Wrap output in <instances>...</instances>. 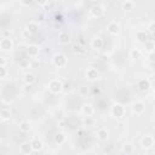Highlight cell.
I'll return each instance as SVG.
<instances>
[{"instance_id":"obj_34","label":"cell","mask_w":155,"mask_h":155,"mask_svg":"<svg viewBox=\"0 0 155 155\" xmlns=\"http://www.w3.org/2000/svg\"><path fill=\"white\" fill-rule=\"evenodd\" d=\"M81 93L84 94V93H86V87H84V89H81Z\"/></svg>"},{"instance_id":"obj_26","label":"cell","mask_w":155,"mask_h":155,"mask_svg":"<svg viewBox=\"0 0 155 155\" xmlns=\"http://www.w3.org/2000/svg\"><path fill=\"white\" fill-rule=\"evenodd\" d=\"M134 7V3L133 1H125L123 3V9L124 10H133Z\"/></svg>"},{"instance_id":"obj_17","label":"cell","mask_w":155,"mask_h":155,"mask_svg":"<svg viewBox=\"0 0 155 155\" xmlns=\"http://www.w3.org/2000/svg\"><path fill=\"white\" fill-rule=\"evenodd\" d=\"M38 29H39V24H38L36 22H29V23L27 24V30H28L30 34H32V33H36Z\"/></svg>"},{"instance_id":"obj_29","label":"cell","mask_w":155,"mask_h":155,"mask_svg":"<svg viewBox=\"0 0 155 155\" xmlns=\"http://www.w3.org/2000/svg\"><path fill=\"white\" fill-rule=\"evenodd\" d=\"M145 49L149 51V52H153V49H154V44L153 43H145Z\"/></svg>"},{"instance_id":"obj_32","label":"cell","mask_w":155,"mask_h":155,"mask_svg":"<svg viewBox=\"0 0 155 155\" xmlns=\"http://www.w3.org/2000/svg\"><path fill=\"white\" fill-rule=\"evenodd\" d=\"M23 35H24V36H29V35H30V33H29L27 29H24V30H23Z\"/></svg>"},{"instance_id":"obj_12","label":"cell","mask_w":155,"mask_h":155,"mask_svg":"<svg viewBox=\"0 0 155 155\" xmlns=\"http://www.w3.org/2000/svg\"><path fill=\"white\" fill-rule=\"evenodd\" d=\"M40 52V49H39L36 45H29L28 50H27V53L29 57H36Z\"/></svg>"},{"instance_id":"obj_16","label":"cell","mask_w":155,"mask_h":155,"mask_svg":"<svg viewBox=\"0 0 155 155\" xmlns=\"http://www.w3.org/2000/svg\"><path fill=\"white\" fill-rule=\"evenodd\" d=\"M92 46H93V49H97V50L102 49L103 47V40L101 38H94L92 40Z\"/></svg>"},{"instance_id":"obj_24","label":"cell","mask_w":155,"mask_h":155,"mask_svg":"<svg viewBox=\"0 0 155 155\" xmlns=\"http://www.w3.org/2000/svg\"><path fill=\"white\" fill-rule=\"evenodd\" d=\"M19 130L23 131V132H28L30 130V125L28 121H22L21 124H19Z\"/></svg>"},{"instance_id":"obj_22","label":"cell","mask_w":155,"mask_h":155,"mask_svg":"<svg viewBox=\"0 0 155 155\" xmlns=\"http://www.w3.org/2000/svg\"><path fill=\"white\" fill-rule=\"evenodd\" d=\"M0 118L3 120H9L11 118V111L9 109H1L0 110Z\"/></svg>"},{"instance_id":"obj_14","label":"cell","mask_w":155,"mask_h":155,"mask_svg":"<svg viewBox=\"0 0 155 155\" xmlns=\"http://www.w3.org/2000/svg\"><path fill=\"white\" fill-rule=\"evenodd\" d=\"M66 140H67V138H66V134L62 133V132H58V133L55 134V142H56L57 144H62V143H64Z\"/></svg>"},{"instance_id":"obj_2","label":"cell","mask_w":155,"mask_h":155,"mask_svg":"<svg viewBox=\"0 0 155 155\" xmlns=\"http://www.w3.org/2000/svg\"><path fill=\"white\" fill-rule=\"evenodd\" d=\"M52 62H53V64H55L56 67L62 68V67H64V66L67 64V58H66V56H64L63 53H56V55L53 56Z\"/></svg>"},{"instance_id":"obj_19","label":"cell","mask_w":155,"mask_h":155,"mask_svg":"<svg viewBox=\"0 0 155 155\" xmlns=\"http://www.w3.org/2000/svg\"><path fill=\"white\" fill-rule=\"evenodd\" d=\"M97 137H98L101 141H106L108 138V131L106 128H100L98 132H97Z\"/></svg>"},{"instance_id":"obj_20","label":"cell","mask_w":155,"mask_h":155,"mask_svg":"<svg viewBox=\"0 0 155 155\" xmlns=\"http://www.w3.org/2000/svg\"><path fill=\"white\" fill-rule=\"evenodd\" d=\"M24 81H26V84L32 85V84L35 81V75H34L33 73H27V74L24 75Z\"/></svg>"},{"instance_id":"obj_13","label":"cell","mask_w":155,"mask_h":155,"mask_svg":"<svg viewBox=\"0 0 155 155\" xmlns=\"http://www.w3.org/2000/svg\"><path fill=\"white\" fill-rule=\"evenodd\" d=\"M30 144H32V148H33V150H35V151H39V150H41L43 149V142L40 141V140H33L32 142H30Z\"/></svg>"},{"instance_id":"obj_7","label":"cell","mask_w":155,"mask_h":155,"mask_svg":"<svg viewBox=\"0 0 155 155\" xmlns=\"http://www.w3.org/2000/svg\"><path fill=\"white\" fill-rule=\"evenodd\" d=\"M86 78L90 81H94V80L98 79V72H97V69H94V68H90L86 72Z\"/></svg>"},{"instance_id":"obj_9","label":"cell","mask_w":155,"mask_h":155,"mask_svg":"<svg viewBox=\"0 0 155 155\" xmlns=\"http://www.w3.org/2000/svg\"><path fill=\"white\" fill-rule=\"evenodd\" d=\"M32 150H33V148H32V144L29 142H24V143L21 144V147H19V151L24 155H29L32 153Z\"/></svg>"},{"instance_id":"obj_18","label":"cell","mask_w":155,"mask_h":155,"mask_svg":"<svg viewBox=\"0 0 155 155\" xmlns=\"http://www.w3.org/2000/svg\"><path fill=\"white\" fill-rule=\"evenodd\" d=\"M83 113L85 114V116H92L93 113H94V109H93L92 106L87 104V106H84V107H83Z\"/></svg>"},{"instance_id":"obj_10","label":"cell","mask_w":155,"mask_h":155,"mask_svg":"<svg viewBox=\"0 0 155 155\" xmlns=\"http://www.w3.org/2000/svg\"><path fill=\"white\" fill-rule=\"evenodd\" d=\"M119 29H120V27H119V24L116 23V22H110V23L108 24V27H107L108 33H110V34H113V35L118 34V33H119Z\"/></svg>"},{"instance_id":"obj_21","label":"cell","mask_w":155,"mask_h":155,"mask_svg":"<svg viewBox=\"0 0 155 155\" xmlns=\"http://www.w3.org/2000/svg\"><path fill=\"white\" fill-rule=\"evenodd\" d=\"M138 86H140V89H141L142 91H145V90H148V89L150 87V83H149L148 79H143V80H141V81L138 83Z\"/></svg>"},{"instance_id":"obj_3","label":"cell","mask_w":155,"mask_h":155,"mask_svg":"<svg viewBox=\"0 0 155 155\" xmlns=\"http://www.w3.org/2000/svg\"><path fill=\"white\" fill-rule=\"evenodd\" d=\"M111 114L115 116V118H123L124 114H125V108L119 104V103H116L113 106V109H111Z\"/></svg>"},{"instance_id":"obj_6","label":"cell","mask_w":155,"mask_h":155,"mask_svg":"<svg viewBox=\"0 0 155 155\" xmlns=\"http://www.w3.org/2000/svg\"><path fill=\"white\" fill-rule=\"evenodd\" d=\"M58 41H60V44H62V45L69 44V41H70L69 33L68 32H61L60 34H58Z\"/></svg>"},{"instance_id":"obj_1","label":"cell","mask_w":155,"mask_h":155,"mask_svg":"<svg viewBox=\"0 0 155 155\" xmlns=\"http://www.w3.org/2000/svg\"><path fill=\"white\" fill-rule=\"evenodd\" d=\"M49 90L52 92V93H60L62 90H63V85L61 83V80L58 79H53L49 83Z\"/></svg>"},{"instance_id":"obj_23","label":"cell","mask_w":155,"mask_h":155,"mask_svg":"<svg viewBox=\"0 0 155 155\" xmlns=\"http://www.w3.org/2000/svg\"><path fill=\"white\" fill-rule=\"evenodd\" d=\"M130 56H131V58H141V56H142V51L141 50H138V49H133L131 52H130Z\"/></svg>"},{"instance_id":"obj_25","label":"cell","mask_w":155,"mask_h":155,"mask_svg":"<svg viewBox=\"0 0 155 155\" xmlns=\"http://www.w3.org/2000/svg\"><path fill=\"white\" fill-rule=\"evenodd\" d=\"M83 123H84V125H85V126L90 127V126H93V124H94V120L91 118V116H85V118H84V120H83Z\"/></svg>"},{"instance_id":"obj_4","label":"cell","mask_w":155,"mask_h":155,"mask_svg":"<svg viewBox=\"0 0 155 155\" xmlns=\"http://www.w3.org/2000/svg\"><path fill=\"white\" fill-rule=\"evenodd\" d=\"M13 47V41L11 40L10 38H3L0 40V49L4 50V51H9Z\"/></svg>"},{"instance_id":"obj_28","label":"cell","mask_w":155,"mask_h":155,"mask_svg":"<svg viewBox=\"0 0 155 155\" xmlns=\"http://www.w3.org/2000/svg\"><path fill=\"white\" fill-rule=\"evenodd\" d=\"M6 74H7L6 68H5V67H0V79H3V78H5Z\"/></svg>"},{"instance_id":"obj_33","label":"cell","mask_w":155,"mask_h":155,"mask_svg":"<svg viewBox=\"0 0 155 155\" xmlns=\"http://www.w3.org/2000/svg\"><path fill=\"white\" fill-rule=\"evenodd\" d=\"M21 66H23V67H27V66H28V63H27V62H21Z\"/></svg>"},{"instance_id":"obj_11","label":"cell","mask_w":155,"mask_h":155,"mask_svg":"<svg viewBox=\"0 0 155 155\" xmlns=\"http://www.w3.org/2000/svg\"><path fill=\"white\" fill-rule=\"evenodd\" d=\"M142 145L143 148L148 149V148H151L154 145V138L151 137V136H145V137L142 140Z\"/></svg>"},{"instance_id":"obj_5","label":"cell","mask_w":155,"mask_h":155,"mask_svg":"<svg viewBox=\"0 0 155 155\" xmlns=\"http://www.w3.org/2000/svg\"><path fill=\"white\" fill-rule=\"evenodd\" d=\"M91 15L93 16V17H102L103 15H104V9L101 6V5H94L93 7H91Z\"/></svg>"},{"instance_id":"obj_15","label":"cell","mask_w":155,"mask_h":155,"mask_svg":"<svg viewBox=\"0 0 155 155\" xmlns=\"http://www.w3.org/2000/svg\"><path fill=\"white\" fill-rule=\"evenodd\" d=\"M136 36H137V40H138V41L147 43V39H148V34H147V32H144V30H140V32H137Z\"/></svg>"},{"instance_id":"obj_30","label":"cell","mask_w":155,"mask_h":155,"mask_svg":"<svg viewBox=\"0 0 155 155\" xmlns=\"http://www.w3.org/2000/svg\"><path fill=\"white\" fill-rule=\"evenodd\" d=\"M6 64H7L6 57H0V67H5Z\"/></svg>"},{"instance_id":"obj_8","label":"cell","mask_w":155,"mask_h":155,"mask_svg":"<svg viewBox=\"0 0 155 155\" xmlns=\"http://www.w3.org/2000/svg\"><path fill=\"white\" fill-rule=\"evenodd\" d=\"M144 109H145V104L143 102H136L132 106V110L134 114H142L144 111Z\"/></svg>"},{"instance_id":"obj_31","label":"cell","mask_w":155,"mask_h":155,"mask_svg":"<svg viewBox=\"0 0 155 155\" xmlns=\"http://www.w3.org/2000/svg\"><path fill=\"white\" fill-rule=\"evenodd\" d=\"M154 28H155V23H154V22H150V24H149V28H148V29H149V32H150L151 34L154 33Z\"/></svg>"},{"instance_id":"obj_27","label":"cell","mask_w":155,"mask_h":155,"mask_svg":"<svg viewBox=\"0 0 155 155\" xmlns=\"http://www.w3.org/2000/svg\"><path fill=\"white\" fill-rule=\"evenodd\" d=\"M124 151L126 153V155H130V154L132 153V145H131V144H126V145L124 147Z\"/></svg>"}]
</instances>
